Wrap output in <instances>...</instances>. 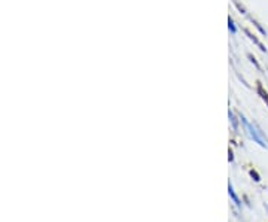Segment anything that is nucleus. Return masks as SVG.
<instances>
[{"label":"nucleus","mask_w":268,"mask_h":222,"mask_svg":"<svg viewBox=\"0 0 268 222\" xmlns=\"http://www.w3.org/2000/svg\"><path fill=\"white\" fill-rule=\"evenodd\" d=\"M241 121H243L245 127H246V129H248V131H249L250 137H252V139H253V140H255L256 143H259L261 146H267V143H265V142L262 140V137H261V136L258 134V131H256V129H255V127H252V126H250L249 122H248V121H246L245 118H241Z\"/></svg>","instance_id":"nucleus-1"},{"label":"nucleus","mask_w":268,"mask_h":222,"mask_svg":"<svg viewBox=\"0 0 268 222\" xmlns=\"http://www.w3.org/2000/svg\"><path fill=\"white\" fill-rule=\"evenodd\" d=\"M230 195H231V197H232V200L235 202V204H237V206H240V200H238V199L235 197V194H234V191H232L231 185H230Z\"/></svg>","instance_id":"nucleus-2"},{"label":"nucleus","mask_w":268,"mask_h":222,"mask_svg":"<svg viewBox=\"0 0 268 222\" xmlns=\"http://www.w3.org/2000/svg\"><path fill=\"white\" fill-rule=\"evenodd\" d=\"M228 27H230L231 33H235V26H234V22H232L231 18H230V21H228Z\"/></svg>","instance_id":"nucleus-3"}]
</instances>
